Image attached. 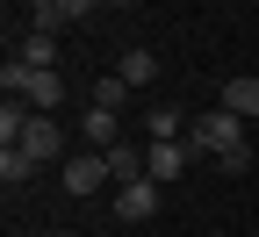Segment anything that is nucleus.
I'll list each match as a JSON object with an SVG mask.
<instances>
[{"mask_svg": "<svg viewBox=\"0 0 259 237\" xmlns=\"http://www.w3.org/2000/svg\"><path fill=\"white\" fill-rule=\"evenodd\" d=\"M223 108H231V115H245V122H259V72L223 79Z\"/></svg>", "mask_w": 259, "mask_h": 237, "instance_id": "nucleus-6", "label": "nucleus"}, {"mask_svg": "<svg viewBox=\"0 0 259 237\" xmlns=\"http://www.w3.org/2000/svg\"><path fill=\"white\" fill-rule=\"evenodd\" d=\"M101 8H137V0H101Z\"/></svg>", "mask_w": 259, "mask_h": 237, "instance_id": "nucleus-15", "label": "nucleus"}, {"mask_svg": "<svg viewBox=\"0 0 259 237\" xmlns=\"http://www.w3.org/2000/svg\"><path fill=\"white\" fill-rule=\"evenodd\" d=\"M15 151H29L36 165H51V158L65 151V129H58L51 115H29V129H22V144H15Z\"/></svg>", "mask_w": 259, "mask_h": 237, "instance_id": "nucleus-4", "label": "nucleus"}, {"mask_svg": "<svg viewBox=\"0 0 259 237\" xmlns=\"http://www.w3.org/2000/svg\"><path fill=\"white\" fill-rule=\"evenodd\" d=\"M194 158H202V151H194L187 137H180V144H144V173H151L158 187H166V180H180V173H187Z\"/></svg>", "mask_w": 259, "mask_h": 237, "instance_id": "nucleus-2", "label": "nucleus"}, {"mask_svg": "<svg viewBox=\"0 0 259 237\" xmlns=\"http://www.w3.org/2000/svg\"><path fill=\"white\" fill-rule=\"evenodd\" d=\"M15 58H22V65H36V72H58V36H44V29H29Z\"/></svg>", "mask_w": 259, "mask_h": 237, "instance_id": "nucleus-8", "label": "nucleus"}, {"mask_svg": "<svg viewBox=\"0 0 259 237\" xmlns=\"http://www.w3.org/2000/svg\"><path fill=\"white\" fill-rule=\"evenodd\" d=\"M115 216L122 223H151L158 216V180H122L115 187Z\"/></svg>", "mask_w": 259, "mask_h": 237, "instance_id": "nucleus-3", "label": "nucleus"}, {"mask_svg": "<svg viewBox=\"0 0 259 237\" xmlns=\"http://www.w3.org/2000/svg\"><path fill=\"white\" fill-rule=\"evenodd\" d=\"M101 180H115L101 151H79L72 165H65V187H72V194H94V187H101Z\"/></svg>", "mask_w": 259, "mask_h": 237, "instance_id": "nucleus-5", "label": "nucleus"}, {"mask_svg": "<svg viewBox=\"0 0 259 237\" xmlns=\"http://www.w3.org/2000/svg\"><path fill=\"white\" fill-rule=\"evenodd\" d=\"M187 122H194V115H180V108H151V115H144V137H151V144H180Z\"/></svg>", "mask_w": 259, "mask_h": 237, "instance_id": "nucleus-9", "label": "nucleus"}, {"mask_svg": "<svg viewBox=\"0 0 259 237\" xmlns=\"http://www.w3.org/2000/svg\"><path fill=\"white\" fill-rule=\"evenodd\" d=\"M115 72H122L130 86H151V79H158V58H151V51L137 43V51H122V58H115Z\"/></svg>", "mask_w": 259, "mask_h": 237, "instance_id": "nucleus-11", "label": "nucleus"}, {"mask_svg": "<svg viewBox=\"0 0 259 237\" xmlns=\"http://www.w3.org/2000/svg\"><path fill=\"white\" fill-rule=\"evenodd\" d=\"M87 101H94V108H115V115H122V101H130V79H122V72L94 79V93H87Z\"/></svg>", "mask_w": 259, "mask_h": 237, "instance_id": "nucleus-13", "label": "nucleus"}, {"mask_svg": "<svg viewBox=\"0 0 259 237\" xmlns=\"http://www.w3.org/2000/svg\"><path fill=\"white\" fill-rule=\"evenodd\" d=\"M22 101H29V108H36V115H51L58 101H65V72H36V79H29V93H22Z\"/></svg>", "mask_w": 259, "mask_h": 237, "instance_id": "nucleus-10", "label": "nucleus"}, {"mask_svg": "<svg viewBox=\"0 0 259 237\" xmlns=\"http://www.w3.org/2000/svg\"><path fill=\"white\" fill-rule=\"evenodd\" d=\"M79 129H87V144H101V151H108V144H122V115H115V108H94V101H87Z\"/></svg>", "mask_w": 259, "mask_h": 237, "instance_id": "nucleus-7", "label": "nucleus"}, {"mask_svg": "<svg viewBox=\"0 0 259 237\" xmlns=\"http://www.w3.org/2000/svg\"><path fill=\"white\" fill-rule=\"evenodd\" d=\"M0 180H8V187H22V180H36V158H29V151H0Z\"/></svg>", "mask_w": 259, "mask_h": 237, "instance_id": "nucleus-14", "label": "nucleus"}, {"mask_svg": "<svg viewBox=\"0 0 259 237\" xmlns=\"http://www.w3.org/2000/svg\"><path fill=\"white\" fill-rule=\"evenodd\" d=\"M187 144L202 151V158H223V151H245V115H231V108H223V101H216L209 115H194V122H187Z\"/></svg>", "mask_w": 259, "mask_h": 237, "instance_id": "nucleus-1", "label": "nucleus"}, {"mask_svg": "<svg viewBox=\"0 0 259 237\" xmlns=\"http://www.w3.org/2000/svg\"><path fill=\"white\" fill-rule=\"evenodd\" d=\"M101 158H108V173H115V180H151V173H144V151H130V144H108Z\"/></svg>", "mask_w": 259, "mask_h": 237, "instance_id": "nucleus-12", "label": "nucleus"}]
</instances>
